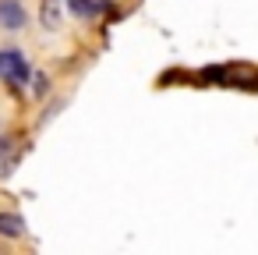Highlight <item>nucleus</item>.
I'll return each instance as SVG.
<instances>
[{
  "instance_id": "obj_7",
  "label": "nucleus",
  "mask_w": 258,
  "mask_h": 255,
  "mask_svg": "<svg viewBox=\"0 0 258 255\" xmlns=\"http://www.w3.org/2000/svg\"><path fill=\"white\" fill-rule=\"evenodd\" d=\"M32 85H36V96H46V75H32Z\"/></svg>"
},
{
  "instance_id": "obj_1",
  "label": "nucleus",
  "mask_w": 258,
  "mask_h": 255,
  "mask_svg": "<svg viewBox=\"0 0 258 255\" xmlns=\"http://www.w3.org/2000/svg\"><path fill=\"white\" fill-rule=\"evenodd\" d=\"M0 78H4L11 89H22V85L32 78L29 61H25L22 50H0Z\"/></svg>"
},
{
  "instance_id": "obj_3",
  "label": "nucleus",
  "mask_w": 258,
  "mask_h": 255,
  "mask_svg": "<svg viewBox=\"0 0 258 255\" xmlns=\"http://www.w3.org/2000/svg\"><path fill=\"white\" fill-rule=\"evenodd\" d=\"M15 163H18V149H15V142H11V138H0V177H11Z\"/></svg>"
},
{
  "instance_id": "obj_4",
  "label": "nucleus",
  "mask_w": 258,
  "mask_h": 255,
  "mask_svg": "<svg viewBox=\"0 0 258 255\" xmlns=\"http://www.w3.org/2000/svg\"><path fill=\"white\" fill-rule=\"evenodd\" d=\"M39 18H43V29L46 32H57L60 29V0H43Z\"/></svg>"
},
{
  "instance_id": "obj_5",
  "label": "nucleus",
  "mask_w": 258,
  "mask_h": 255,
  "mask_svg": "<svg viewBox=\"0 0 258 255\" xmlns=\"http://www.w3.org/2000/svg\"><path fill=\"white\" fill-rule=\"evenodd\" d=\"M68 8H71V15H75V18H92V15L106 11L103 0H68Z\"/></svg>"
},
{
  "instance_id": "obj_6",
  "label": "nucleus",
  "mask_w": 258,
  "mask_h": 255,
  "mask_svg": "<svg viewBox=\"0 0 258 255\" xmlns=\"http://www.w3.org/2000/svg\"><path fill=\"white\" fill-rule=\"evenodd\" d=\"M0 234L4 237H22L25 234V220L18 213H0Z\"/></svg>"
},
{
  "instance_id": "obj_2",
  "label": "nucleus",
  "mask_w": 258,
  "mask_h": 255,
  "mask_svg": "<svg viewBox=\"0 0 258 255\" xmlns=\"http://www.w3.org/2000/svg\"><path fill=\"white\" fill-rule=\"evenodd\" d=\"M25 8L22 0H0V29L4 32H22L25 29Z\"/></svg>"
}]
</instances>
